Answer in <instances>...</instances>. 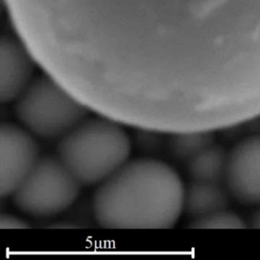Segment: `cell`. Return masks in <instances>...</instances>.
I'll return each instance as SVG.
<instances>
[{
	"label": "cell",
	"instance_id": "5b68a950",
	"mask_svg": "<svg viewBox=\"0 0 260 260\" xmlns=\"http://www.w3.org/2000/svg\"><path fill=\"white\" fill-rule=\"evenodd\" d=\"M39 148L28 132L11 124L0 128V193L13 194L34 168Z\"/></svg>",
	"mask_w": 260,
	"mask_h": 260
},
{
	"label": "cell",
	"instance_id": "7c38bea8",
	"mask_svg": "<svg viewBox=\"0 0 260 260\" xmlns=\"http://www.w3.org/2000/svg\"><path fill=\"white\" fill-rule=\"evenodd\" d=\"M0 228L2 229H23L28 226L20 218L10 214H4L0 218Z\"/></svg>",
	"mask_w": 260,
	"mask_h": 260
},
{
	"label": "cell",
	"instance_id": "7a4b0ae2",
	"mask_svg": "<svg viewBox=\"0 0 260 260\" xmlns=\"http://www.w3.org/2000/svg\"><path fill=\"white\" fill-rule=\"evenodd\" d=\"M120 125L103 117L85 119L62 137L58 158L80 185L103 183L127 162L130 141Z\"/></svg>",
	"mask_w": 260,
	"mask_h": 260
},
{
	"label": "cell",
	"instance_id": "3957f363",
	"mask_svg": "<svg viewBox=\"0 0 260 260\" xmlns=\"http://www.w3.org/2000/svg\"><path fill=\"white\" fill-rule=\"evenodd\" d=\"M19 121L41 138H62L86 119L88 110L58 81L45 72L16 100Z\"/></svg>",
	"mask_w": 260,
	"mask_h": 260
},
{
	"label": "cell",
	"instance_id": "ba28073f",
	"mask_svg": "<svg viewBox=\"0 0 260 260\" xmlns=\"http://www.w3.org/2000/svg\"><path fill=\"white\" fill-rule=\"evenodd\" d=\"M228 193L222 184L193 182L185 188L184 211L196 219L226 209Z\"/></svg>",
	"mask_w": 260,
	"mask_h": 260
},
{
	"label": "cell",
	"instance_id": "8992f818",
	"mask_svg": "<svg viewBox=\"0 0 260 260\" xmlns=\"http://www.w3.org/2000/svg\"><path fill=\"white\" fill-rule=\"evenodd\" d=\"M225 183L246 205H260V135L240 141L229 153Z\"/></svg>",
	"mask_w": 260,
	"mask_h": 260
},
{
	"label": "cell",
	"instance_id": "8fae6325",
	"mask_svg": "<svg viewBox=\"0 0 260 260\" xmlns=\"http://www.w3.org/2000/svg\"><path fill=\"white\" fill-rule=\"evenodd\" d=\"M246 223L236 213L228 211V208L213 213L209 215L192 219L190 228L194 229H243Z\"/></svg>",
	"mask_w": 260,
	"mask_h": 260
},
{
	"label": "cell",
	"instance_id": "4fadbf2b",
	"mask_svg": "<svg viewBox=\"0 0 260 260\" xmlns=\"http://www.w3.org/2000/svg\"><path fill=\"white\" fill-rule=\"evenodd\" d=\"M249 223H250L251 228L260 229V205L258 209L254 213L253 215L251 217Z\"/></svg>",
	"mask_w": 260,
	"mask_h": 260
},
{
	"label": "cell",
	"instance_id": "6da1fadb",
	"mask_svg": "<svg viewBox=\"0 0 260 260\" xmlns=\"http://www.w3.org/2000/svg\"><path fill=\"white\" fill-rule=\"evenodd\" d=\"M185 193L171 167L138 159L101 183L94 196V216L106 229H169L184 211Z\"/></svg>",
	"mask_w": 260,
	"mask_h": 260
},
{
	"label": "cell",
	"instance_id": "277c9868",
	"mask_svg": "<svg viewBox=\"0 0 260 260\" xmlns=\"http://www.w3.org/2000/svg\"><path fill=\"white\" fill-rule=\"evenodd\" d=\"M80 183L58 157L40 158L13 193L15 204L28 215L47 217L68 209Z\"/></svg>",
	"mask_w": 260,
	"mask_h": 260
},
{
	"label": "cell",
	"instance_id": "9c48e42d",
	"mask_svg": "<svg viewBox=\"0 0 260 260\" xmlns=\"http://www.w3.org/2000/svg\"><path fill=\"white\" fill-rule=\"evenodd\" d=\"M228 159L229 153L214 144L187 162L188 174L193 182L222 184L226 179Z\"/></svg>",
	"mask_w": 260,
	"mask_h": 260
},
{
	"label": "cell",
	"instance_id": "52a82bcc",
	"mask_svg": "<svg viewBox=\"0 0 260 260\" xmlns=\"http://www.w3.org/2000/svg\"><path fill=\"white\" fill-rule=\"evenodd\" d=\"M37 62L25 41L16 35L7 34L0 45V100H16L35 78Z\"/></svg>",
	"mask_w": 260,
	"mask_h": 260
},
{
	"label": "cell",
	"instance_id": "30bf717a",
	"mask_svg": "<svg viewBox=\"0 0 260 260\" xmlns=\"http://www.w3.org/2000/svg\"><path fill=\"white\" fill-rule=\"evenodd\" d=\"M214 144L212 132H185L173 135L170 148L177 159L188 162Z\"/></svg>",
	"mask_w": 260,
	"mask_h": 260
}]
</instances>
